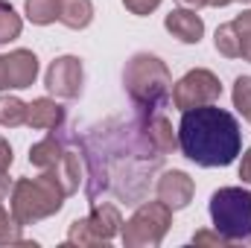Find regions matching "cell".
<instances>
[{
  "label": "cell",
  "instance_id": "6da1fadb",
  "mask_svg": "<svg viewBox=\"0 0 251 248\" xmlns=\"http://www.w3.org/2000/svg\"><path fill=\"white\" fill-rule=\"evenodd\" d=\"M178 149L199 167H228L243 152V131L237 117L216 102L187 108L178 123Z\"/></svg>",
  "mask_w": 251,
  "mask_h": 248
},
{
  "label": "cell",
  "instance_id": "7a4b0ae2",
  "mask_svg": "<svg viewBox=\"0 0 251 248\" xmlns=\"http://www.w3.org/2000/svg\"><path fill=\"white\" fill-rule=\"evenodd\" d=\"M123 85L143 117L158 114L173 97V76H170L167 64L152 53H134L128 59Z\"/></svg>",
  "mask_w": 251,
  "mask_h": 248
},
{
  "label": "cell",
  "instance_id": "3957f363",
  "mask_svg": "<svg viewBox=\"0 0 251 248\" xmlns=\"http://www.w3.org/2000/svg\"><path fill=\"white\" fill-rule=\"evenodd\" d=\"M67 198L64 187L59 184L53 170H41V175L35 178H18L12 187V198H9V210L21 225H35L53 213H59Z\"/></svg>",
  "mask_w": 251,
  "mask_h": 248
},
{
  "label": "cell",
  "instance_id": "277c9868",
  "mask_svg": "<svg viewBox=\"0 0 251 248\" xmlns=\"http://www.w3.org/2000/svg\"><path fill=\"white\" fill-rule=\"evenodd\" d=\"M213 231L228 243H243L251 237V193L246 187H219L210 196Z\"/></svg>",
  "mask_w": 251,
  "mask_h": 248
},
{
  "label": "cell",
  "instance_id": "5b68a950",
  "mask_svg": "<svg viewBox=\"0 0 251 248\" xmlns=\"http://www.w3.org/2000/svg\"><path fill=\"white\" fill-rule=\"evenodd\" d=\"M173 225V210L158 198V201H143L134 216L120 228V237H123L126 248H155L161 246V240L167 237Z\"/></svg>",
  "mask_w": 251,
  "mask_h": 248
},
{
  "label": "cell",
  "instance_id": "8992f818",
  "mask_svg": "<svg viewBox=\"0 0 251 248\" xmlns=\"http://www.w3.org/2000/svg\"><path fill=\"white\" fill-rule=\"evenodd\" d=\"M123 228V216L114 204L108 201H94V210L82 219H76L67 231V243L70 246H100V243H111Z\"/></svg>",
  "mask_w": 251,
  "mask_h": 248
},
{
  "label": "cell",
  "instance_id": "52a82bcc",
  "mask_svg": "<svg viewBox=\"0 0 251 248\" xmlns=\"http://www.w3.org/2000/svg\"><path fill=\"white\" fill-rule=\"evenodd\" d=\"M219 97H222V82H219V76L210 73V70H204V67H196V70L184 73V76L176 82L170 99H173V105H176L178 111H187V108H199V105H210V102H216Z\"/></svg>",
  "mask_w": 251,
  "mask_h": 248
},
{
  "label": "cell",
  "instance_id": "ba28073f",
  "mask_svg": "<svg viewBox=\"0 0 251 248\" xmlns=\"http://www.w3.org/2000/svg\"><path fill=\"white\" fill-rule=\"evenodd\" d=\"M44 85H47V91L56 94L59 99H76V97L82 94V85H85L82 59H76V56H59L56 62L47 67Z\"/></svg>",
  "mask_w": 251,
  "mask_h": 248
},
{
  "label": "cell",
  "instance_id": "9c48e42d",
  "mask_svg": "<svg viewBox=\"0 0 251 248\" xmlns=\"http://www.w3.org/2000/svg\"><path fill=\"white\" fill-rule=\"evenodd\" d=\"M196 184L184 170H170L158 178V198L170 207V210H181L193 201Z\"/></svg>",
  "mask_w": 251,
  "mask_h": 248
},
{
  "label": "cell",
  "instance_id": "30bf717a",
  "mask_svg": "<svg viewBox=\"0 0 251 248\" xmlns=\"http://www.w3.org/2000/svg\"><path fill=\"white\" fill-rule=\"evenodd\" d=\"M6 62V82L9 88L21 91V88H29L38 76V56L32 50H12L3 56Z\"/></svg>",
  "mask_w": 251,
  "mask_h": 248
},
{
  "label": "cell",
  "instance_id": "8fae6325",
  "mask_svg": "<svg viewBox=\"0 0 251 248\" xmlns=\"http://www.w3.org/2000/svg\"><path fill=\"white\" fill-rule=\"evenodd\" d=\"M164 26L167 32H173L178 41L184 44H199L201 35H204V21L196 15V9H173L167 18H164Z\"/></svg>",
  "mask_w": 251,
  "mask_h": 248
},
{
  "label": "cell",
  "instance_id": "7c38bea8",
  "mask_svg": "<svg viewBox=\"0 0 251 248\" xmlns=\"http://www.w3.org/2000/svg\"><path fill=\"white\" fill-rule=\"evenodd\" d=\"M64 123V108L50 99V97H38L29 102V111H26V125L32 128H59Z\"/></svg>",
  "mask_w": 251,
  "mask_h": 248
},
{
  "label": "cell",
  "instance_id": "4fadbf2b",
  "mask_svg": "<svg viewBox=\"0 0 251 248\" xmlns=\"http://www.w3.org/2000/svg\"><path fill=\"white\" fill-rule=\"evenodd\" d=\"M146 134H149L152 146H155L161 155H170V152L178 149V134L173 131V123H170L161 111L146 117Z\"/></svg>",
  "mask_w": 251,
  "mask_h": 248
},
{
  "label": "cell",
  "instance_id": "5bb4252c",
  "mask_svg": "<svg viewBox=\"0 0 251 248\" xmlns=\"http://www.w3.org/2000/svg\"><path fill=\"white\" fill-rule=\"evenodd\" d=\"M64 155V143L56 137V131H50L44 140H38L35 146H29V164L38 170H50L59 164V158Z\"/></svg>",
  "mask_w": 251,
  "mask_h": 248
},
{
  "label": "cell",
  "instance_id": "9a60e30c",
  "mask_svg": "<svg viewBox=\"0 0 251 248\" xmlns=\"http://www.w3.org/2000/svg\"><path fill=\"white\" fill-rule=\"evenodd\" d=\"M50 170L56 173V178H59V184L64 187L67 196H73V193L79 190V181H82V158H79L76 152L64 149V155L59 158V164L50 167Z\"/></svg>",
  "mask_w": 251,
  "mask_h": 248
},
{
  "label": "cell",
  "instance_id": "2e32d148",
  "mask_svg": "<svg viewBox=\"0 0 251 248\" xmlns=\"http://www.w3.org/2000/svg\"><path fill=\"white\" fill-rule=\"evenodd\" d=\"M59 21L70 29H85L94 21L91 0H59Z\"/></svg>",
  "mask_w": 251,
  "mask_h": 248
},
{
  "label": "cell",
  "instance_id": "e0dca14e",
  "mask_svg": "<svg viewBox=\"0 0 251 248\" xmlns=\"http://www.w3.org/2000/svg\"><path fill=\"white\" fill-rule=\"evenodd\" d=\"M26 111H29V102L9 97V94L0 97V125H6V128L26 125Z\"/></svg>",
  "mask_w": 251,
  "mask_h": 248
},
{
  "label": "cell",
  "instance_id": "ac0fdd59",
  "mask_svg": "<svg viewBox=\"0 0 251 248\" xmlns=\"http://www.w3.org/2000/svg\"><path fill=\"white\" fill-rule=\"evenodd\" d=\"M24 12L35 26H47V24L59 21V0H26Z\"/></svg>",
  "mask_w": 251,
  "mask_h": 248
},
{
  "label": "cell",
  "instance_id": "d6986e66",
  "mask_svg": "<svg viewBox=\"0 0 251 248\" xmlns=\"http://www.w3.org/2000/svg\"><path fill=\"white\" fill-rule=\"evenodd\" d=\"M21 29H24V21H21V15L12 9V3L0 0V44H9V41H15V38L21 35Z\"/></svg>",
  "mask_w": 251,
  "mask_h": 248
},
{
  "label": "cell",
  "instance_id": "ffe728a7",
  "mask_svg": "<svg viewBox=\"0 0 251 248\" xmlns=\"http://www.w3.org/2000/svg\"><path fill=\"white\" fill-rule=\"evenodd\" d=\"M213 44H216V53H222L225 59H240V38H237V29L231 21L216 29Z\"/></svg>",
  "mask_w": 251,
  "mask_h": 248
},
{
  "label": "cell",
  "instance_id": "44dd1931",
  "mask_svg": "<svg viewBox=\"0 0 251 248\" xmlns=\"http://www.w3.org/2000/svg\"><path fill=\"white\" fill-rule=\"evenodd\" d=\"M21 222L12 216V210H6L3 207V201H0V246H15V243H21Z\"/></svg>",
  "mask_w": 251,
  "mask_h": 248
},
{
  "label": "cell",
  "instance_id": "7402d4cb",
  "mask_svg": "<svg viewBox=\"0 0 251 248\" xmlns=\"http://www.w3.org/2000/svg\"><path fill=\"white\" fill-rule=\"evenodd\" d=\"M231 24L237 29V38H240V59L251 62V9L243 12V15H237Z\"/></svg>",
  "mask_w": 251,
  "mask_h": 248
},
{
  "label": "cell",
  "instance_id": "603a6c76",
  "mask_svg": "<svg viewBox=\"0 0 251 248\" xmlns=\"http://www.w3.org/2000/svg\"><path fill=\"white\" fill-rule=\"evenodd\" d=\"M234 108L251 123V76H240L234 82Z\"/></svg>",
  "mask_w": 251,
  "mask_h": 248
},
{
  "label": "cell",
  "instance_id": "cb8c5ba5",
  "mask_svg": "<svg viewBox=\"0 0 251 248\" xmlns=\"http://www.w3.org/2000/svg\"><path fill=\"white\" fill-rule=\"evenodd\" d=\"M193 246H219V248H222V246H231V243H228L219 231H213V234H210V231H196Z\"/></svg>",
  "mask_w": 251,
  "mask_h": 248
},
{
  "label": "cell",
  "instance_id": "d4e9b609",
  "mask_svg": "<svg viewBox=\"0 0 251 248\" xmlns=\"http://www.w3.org/2000/svg\"><path fill=\"white\" fill-rule=\"evenodd\" d=\"M123 6L131 15H149L161 6V0H123Z\"/></svg>",
  "mask_w": 251,
  "mask_h": 248
},
{
  "label": "cell",
  "instance_id": "484cf974",
  "mask_svg": "<svg viewBox=\"0 0 251 248\" xmlns=\"http://www.w3.org/2000/svg\"><path fill=\"white\" fill-rule=\"evenodd\" d=\"M9 167H12V146H9V140L0 137V181H6Z\"/></svg>",
  "mask_w": 251,
  "mask_h": 248
},
{
  "label": "cell",
  "instance_id": "4316f807",
  "mask_svg": "<svg viewBox=\"0 0 251 248\" xmlns=\"http://www.w3.org/2000/svg\"><path fill=\"white\" fill-rule=\"evenodd\" d=\"M240 178H243V184H251V149H246V155L240 161Z\"/></svg>",
  "mask_w": 251,
  "mask_h": 248
},
{
  "label": "cell",
  "instance_id": "83f0119b",
  "mask_svg": "<svg viewBox=\"0 0 251 248\" xmlns=\"http://www.w3.org/2000/svg\"><path fill=\"white\" fill-rule=\"evenodd\" d=\"M0 91H9V82H6V62L0 56Z\"/></svg>",
  "mask_w": 251,
  "mask_h": 248
},
{
  "label": "cell",
  "instance_id": "f1b7e54d",
  "mask_svg": "<svg viewBox=\"0 0 251 248\" xmlns=\"http://www.w3.org/2000/svg\"><path fill=\"white\" fill-rule=\"evenodd\" d=\"M178 3H184L187 9H201V6H207V0H178Z\"/></svg>",
  "mask_w": 251,
  "mask_h": 248
},
{
  "label": "cell",
  "instance_id": "f546056e",
  "mask_svg": "<svg viewBox=\"0 0 251 248\" xmlns=\"http://www.w3.org/2000/svg\"><path fill=\"white\" fill-rule=\"evenodd\" d=\"M228 3H234V0H207V6H216V9H222V6H228Z\"/></svg>",
  "mask_w": 251,
  "mask_h": 248
},
{
  "label": "cell",
  "instance_id": "4dcf8cb0",
  "mask_svg": "<svg viewBox=\"0 0 251 248\" xmlns=\"http://www.w3.org/2000/svg\"><path fill=\"white\" fill-rule=\"evenodd\" d=\"M9 193V187H0V201H3V196Z\"/></svg>",
  "mask_w": 251,
  "mask_h": 248
},
{
  "label": "cell",
  "instance_id": "1f68e13d",
  "mask_svg": "<svg viewBox=\"0 0 251 248\" xmlns=\"http://www.w3.org/2000/svg\"><path fill=\"white\" fill-rule=\"evenodd\" d=\"M243 3H251V0H243Z\"/></svg>",
  "mask_w": 251,
  "mask_h": 248
},
{
  "label": "cell",
  "instance_id": "d6a6232c",
  "mask_svg": "<svg viewBox=\"0 0 251 248\" xmlns=\"http://www.w3.org/2000/svg\"><path fill=\"white\" fill-rule=\"evenodd\" d=\"M249 240H251V237H249Z\"/></svg>",
  "mask_w": 251,
  "mask_h": 248
}]
</instances>
